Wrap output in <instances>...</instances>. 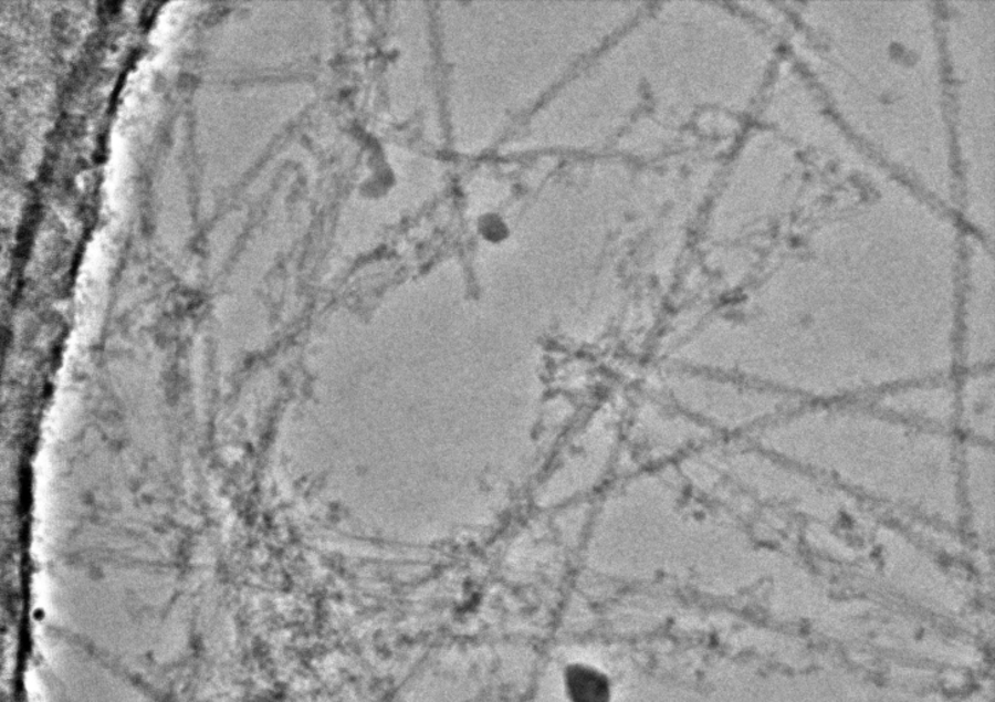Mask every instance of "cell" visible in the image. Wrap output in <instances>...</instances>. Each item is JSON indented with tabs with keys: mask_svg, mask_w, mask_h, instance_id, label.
Masks as SVG:
<instances>
[{
	"mask_svg": "<svg viewBox=\"0 0 995 702\" xmlns=\"http://www.w3.org/2000/svg\"><path fill=\"white\" fill-rule=\"evenodd\" d=\"M566 690L574 702H608L610 699L608 679L586 666L569 668L566 672Z\"/></svg>",
	"mask_w": 995,
	"mask_h": 702,
	"instance_id": "obj_1",
	"label": "cell"
}]
</instances>
